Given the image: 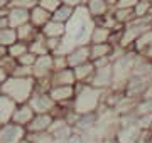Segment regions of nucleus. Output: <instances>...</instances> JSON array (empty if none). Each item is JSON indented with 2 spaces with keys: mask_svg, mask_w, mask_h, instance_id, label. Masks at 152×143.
<instances>
[{
  "mask_svg": "<svg viewBox=\"0 0 152 143\" xmlns=\"http://www.w3.org/2000/svg\"><path fill=\"white\" fill-rule=\"evenodd\" d=\"M151 2H142V0H139L135 4V7H134V15L135 17H145L149 15V10H151Z\"/></svg>",
  "mask_w": 152,
  "mask_h": 143,
  "instance_id": "c756f323",
  "label": "nucleus"
},
{
  "mask_svg": "<svg viewBox=\"0 0 152 143\" xmlns=\"http://www.w3.org/2000/svg\"><path fill=\"white\" fill-rule=\"evenodd\" d=\"M39 30H41V34L44 37H66V32H68L66 24L58 22L54 19H51L49 22H46Z\"/></svg>",
  "mask_w": 152,
  "mask_h": 143,
  "instance_id": "ddd939ff",
  "label": "nucleus"
},
{
  "mask_svg": "<svg viewBox=\"0 0 152 143\" xmlns=\"http://www.w3.org/2000/svg\"><path fill=\"white\" fill-rule=\"evenodd\" d=\"M15 106H17L15 101H12L9 96L0 93V125L9 123L12 120V113L15 110Z\"/></svg>",
  "mask_w": 152,
  "mask_h": 143,
  "instance_id": "a211bd4d",
  "label": "nucleus"
},
{
  "mask_svg": "<svg viewBox=\"0 0 152 143\" xmlns=\"http://www.w3.org/2000/svg\"><path fill=\"white\" fill-rule=\"evenodd\" d=\"M53 120H54V116L51 113H36L31 123L26 126V130L27 131H49Z\"/></svg>",
  "mask_w": 152,
  "mask_h": 143,
  "instance_id": "9b49d317",
  "label": "nucleus"
},
{
  "mask_svg": "<svg viewBox=\"0 0 152 143\" xmlns=\"http://www.w3.org/2000/svg\"><path fill=\"white\" fill-rule=\"evenodd\" d=\"M7 17H9V25L17 29L19 25L29 22V10L22 9V7H9Z\"/></svg>",
  "mask_w": 152,
  "mask_h": 143,
  "instance_id": "4468645a",
  "label": "nucleus"
},
{
  "mask_svg": "<svg viewBox=\"0 0 152 143\" xmlns=\"http://www.w3.org/2000/svg\"><path fill=\"white\" fill-rule=\"evenodd\" d=\"M142 2H151V4H152V0H142Z\"/></svg>",
  "mask_w": 152,
  "mask_h": 143,
  "instance_id": "8fccbe9b",
  "label": "nucleus"
},
{
  "mask_svg": "<svg viewBox=\"0 0 152 143\" xmlns=\"http://www.w3.org/2000/svg\"><path fill=\"white\" fill-rule=\"evenodd\" d=\"M53 62H54V71H59V69H66V67H69L66 54H59V52L53 54Z\"/></svg>",
  "mask_w": 152,
  "mask_h": 143,
  "instance_id": "7c9ffc66",
  "label": "nucleus"
},
{
  "mask_svg": "<svg viewBox=\"0 0 152 143\" xmlns=\"http://www.w3.org/2000/svg\"><path fill=\"white\" fill-rule=\"evenodd\" d=\"M113 51V46L110 42H102V44H90V59H98V57H110Z\"/></svg>",
  "mask_w": 152,
  "mask_h": 143,
  "instance_id": "5701e85b",
  "label": "nucleus"
},
{
  "mask_svg": "<svg viewBox=\"0 0 152 143\" xmlns=\"http://www.w3.org/2000/svg\"><path fill=\"white\" fill-rule=\"evenodd\" d=\"M29 51H31V52H34L36 56L49 54V49H48V46H46V37L41 34V30H39L37 37L29 42Z\"/></svg>",
  "mask_w": 152,
  "mask_h": 143,
  "instance_id": "b1692460",
  "label": "nucleus"
},
{
  "mask_svg": "<svg viewBox=\"0 0 152 143\" xmlns=\"http://www.w3.org/2000/svg\"><path fill=\"white\" fill-rule=\"evenodd\" d=\"M73 71H75L76 83L90 84L91 83V77H93V72H95V66H93L91 61H88V62H83L80 66L73 67Z\"/></svg>",
  "mask_w": 152,
  "mask_h": 143,
  "instance_id": "f3484780",
  "label": "nucleus"
},
{
  "mask_svg": "<svg viewBox=\"0 0 152 143\" xmlns=\"http://www.w3.org/2000/svg\"><path fill=\"white\" fill-rule=\"evenodd\" d=\"M27 135L26 126H20L14 121L4 123L0 128V143H19Z\"/></svg>",
  "mask_w": 152,
  "mask_h": 143,
  "instance_id": "7ed1b4c3",
  "label": "nucleus"
},
{
  "mask_svg": "<svg viewBox=\"0 0 152 143\" xmlns=\"http://www.w3.org/2000/svg\"><path fill=\"white\" fill-rule=\"evenodd\" d=\"M9 4H10V0H0V10L5 9V7H9Z\"/></svg>",
  "mask_w": 152,
  "mask_h": 143,
  "instance_id": "c03bdc74",
  "label": "nucleus"
},
{
  "mask_svg": "<svg viewBox=\"0 0 152 143\" xmlns=\"http://www.w3.org/2000/svg\"><path fill=\"white\" fill-rule=\"evenodd\" d=\"M66 57H68V64H69V67H76V66H80V64H83V62L91 61L90 59V44H78V46H75V47L66 54Z\"/></svg>",
  "mask_w": 152,
  "mask_h": 143,
  "instance_id": "6e6552de",
  "label": "nucleus"
},
{
  "mask_svg": "<svg viewBox=\"0 0 152 143\" xmlns=\"http://www.w3.org/2000/svg\"><path fill=\"white\" fill-rule=\"evenodd\" d=\"M0 66L4 67V69L7 71V74L10 76V72L14 71V69H15V66H17V59H14L12 56L7 54L5 57H2V59H0Z\"/></svg>",
  "mask_w": 152,
  "mask_h": 143,
  "instance_id": "473e14b6",
  "label": "nucleus"
},
{
  "mask_svg": "<svg viewBox=\"0 0 152 143\" xmlns=\"http://www.w3.org/2000/svg\"><path fill=\"white\" fill-rule=\"evenodd\" d=\"M51 83L53 86H75L76 77L73 67H66V69H59L51 74Z\"/></svg>",
  "mask_w": 152,
  "mask_h": 143,
  "instance_id": "f8f14e48",
  "label": "nucleus"
},
{
  "mask_svg": "<svg viewBox=\"0 0 152 143\" xmlns=\"http://www.w3.org/2000/svg\"><path fill=\"white\" fill-rule=\"evenodd\" d=\"M86 10L88 14H90V17L91 19H100V17L107 15L113 7H110L105 0H88L86 2Z\"/></svg>",
  "mask_w": 152,
  "mask_h": 143,
  "instance_id": "2eb2a0df",
  "label": "nucleus"
},
{
  "mask_svg": "<svg viewBox=\"0 0 152 143\" xmlns=\"http://www.w3.org/2000/svg\"><path fill=\"white\" fill-rule=\"evenodd\" d=\"M10 76H17V77H31L32 76V67L29 66H20V64H17L15 69L10 72Z\"/></svg>",
  "mask_w": 152,
  "mask_h": 143,
  "instance_id": "f704fd0d",
  "label": "nucleus"
},
{
  "mask_svg": "<svg viewBox=\"0 0 152 143\" xmlns=\"http://www.w3.org/2000/svg\"><path fill=\"white\" fill-rule=\"evenodd\" d=\"M37 4H39V0H10L9 7H22V9L31 10V9L36 7Z\"/></svg>",
  "mask_w": 152,
  "mask_h": 143,
  "instance_id": "c9c22d12",
  "label": "nucleus"
},
{
  "mask_svg": "<svg viewBox=\"0 0 152 143\" xmlns=\"http://www.w3.org/2000/svg\"><path fill=\"white\" fill-rule=\"evenodd\" d=\"M110 34H112L110 29L95 24L93 29H91V34H90V44H102V42H108V40H110Z\"/></svg>",
  "mask_w": 152,
  "mask_h": 143,
  "instance_id": "aec40b11",
  "label": "nucleus"
},
{
  "mask_svg": "<svg viewBox=\"0 0 152 143\" xmlns=\"http://www.w3.org/2000/svg\"><path fill=\"white\" fill-rule=\"evenodd\" d=\"M91 62L95 67H105V66H108V64H112L110 57H98V59H93Z\"/></svg>",
  "mask_w": 152,
  "mask_h": 143,
  "instance_id": "58836bf2",
  "label": "nucleus"
},
{
  "mask_svg": "<svg viewBox=\"0 0 152 143\" xmlns=\"http://www.w3.org/2000/svg\"><path fill=\"white\" fill-rule=\"evenodd\" d=\"M17 40V32L14 27H4L0 29V44L2 46H12Z\"/></svg>",
  "mask_w": 152,
  "mask_h": 143,
  "instance_id": "bb28decb",
  "label": "nucleus"
},
{
  "mask_svg": "<svg viewBox=\"0 0 152 143\" xmlns=\"http://www.w3.org/2000/svg\"><path fill=\"white\" fill-rule=\"evenodd\" d=\"M34 83L36 77H17V76H9L0 86V93L9 96L12 101H15L17 105L27 103L29 98L34 93Z\"/></svg>",
  "mask_w": 152,
  "mask_h": 143,
  "instance_id": "f03ea898",
  "label": "nucleus"
},
{
  "mask_svg": "<svg viewBox=\"0 0 152 143\" xmlns=\"http://www.w3.org/2000/svg\"><path fill=\"white\" fill-rule=\"evenodd\" d=\"M51 98L54 99L56 105L64 106V108H73V98L76 94L75 86H53L49 89Z\"/></svg>",
  "mask_w": 152,
  "mask_h": 143,
  "instance_id": "423d86ee",
  "label": "nucleus"
},
{
  "mask_svg": "<svg viewBox=\"0 0 152 143\" xmlns=\"http://www.w3.org/2000/svg\"><path fill=\"white\" fill-rule=\"evenodd\" d=\"M76 94L73 98V110L80 115L98 111L100 105L103 103V89H98L91 84L76 83Z\"/></svg>",
  "mask_w": 152,
  "mask_h": 143,
  "instance_id": "f257e3e1",
  "label": "nucleus"
},
{
  "mask_svg": "<svg viewBox=\"0 0 152 143\" xmlns=\"http://www.w3.org/2000/svg\"><path fill=\"white\" fill-rule=\"evenodd\" d=\"M0 128H2V125H0Z\"/></svg>",
  "mask_w": 152,
  "mask_h": 143,
  "instance_id": "3c124183",
  "label": "nucleus"
},
{
  "mask_svg": "<svg viewBox=\"0 0 152 143\" xmlns=\"http://www.w3.org/2000/svg\"><path fill=\"white\" fill-rule=\"evenodd\" d=\"M105 2H107L110 7H115V4H117V0H105Z\"/></svg>",
  "mask_w": 152,
  "mask_h": 143,
  "instance_id": "a18cd8bd",
  "label": "nucleus"
},
{
  "mask_svg": "<svg viewBox=\"0 0 152 143\" xmlns=\"http://www.w3.org/2000/svg\"><path fill=\"white\" fill-rule=\"evenodd\" d=\"M61 4H63V0H39L37 5H41L42 9H46L48 12H51V14H53V12H54L56 9L61 5Z\"/></svg>",
  "mask_w": 152,
  "mask_h": 143,
  "instance_id": "e433bc0d",
  "label": "nucleus"
},
{
  "mask_svg": "<svg viewBox=\"0 0 152 143\" xmlns=\"http://www.w3.org/2000/svg\"><path fill=\"white\" fill-rule=\"evenodd\" d=\"M27 103L34 110V113H51L53 115V111L58 106L49 93H37V91H34Z\"/></svg>",
  "mask_w": 152,
  "mask_h": 143,
  "instance_id": "20e7f679",
  "label": "nucleus"
},
{
  "mask_svg": "<svg viewBox=\"0 0 152 143\" xmlns=\"http://www.w3.org/2000/svg\"><path fill=\"white\" fill-rule=\"evenodd\" d=\"M54 72V62H53V54H42L37 56V59L32 66V76L36 79L39 77H51V74Z\"/></svg>",
  "mask_w": 152,
  "mask_h": 143,
  "instance_id": "0eeeda50",
  "label": "nucleus"
},
{
  "mask_svg": "<svg viewBox=\"0 0 152 143\" xmlns=\"http://www.w3.org/2000/svg\"><path fill=\"white\" fill-rule=\"evenodd\" d=\"M49 20H51V12H48L41 5H36L29 10V22L32 24L34 27L41 29L44 24L49 22Z\"/></svg>",
  "mask_w": 152,
  "mask_h": 143,
  "instance_id": "dca6fc26",
  "label": "nucleus"
},
{
  "mask_svg": "<svg viewBox=\"0 0 152 143\" xmlns=\"http://www.w3.org/2000/svg\"><path fill=\"white\" fill-rule=\"evenodd\" d=\"M7 77H9V74H7V71L4 69V67L0 66V86L4 84V81H5Z\"/></svg>",
  "mask_w": 152,
  "mask_h": 143,
  "instance_id": "79ce46f5",
  "label": "nucleus"
},
{
  "mask_svg": "<svg viewBox=\"0 0 152 143\" xmlns=\"http://www.w3.org/2000/svg\"><path fill=\"white\" fill-rule=\"evenodd\" d=\"M27 51H29V44L27 42H22V40H15L12 46H9V56H12L14 59H19Z\"/></svg>",
  "mask_w": 152,
  "mask_h": 143,
  "instance_id": "cd10ccee",
  "label": "nucleus"
},
{
  "mask_svg": "<svg viewBox=\"0 0 152 143\" xmlns=\"http://www.w3.org/2000/svg\"><path fill=\"white\" fill-rule=\"evenodd\" d=\"M19 143H32V142H31V140H29V138L26 136V138H24V140H20V142H19Z\"/></svg>",
  "mask_w": 152,
  "mask_h": 143,
  "instance_id": "49530a36",
  "label": "nucleus"
},
{
  "mask_svg": "<svg viewBox=\"0 0 152 143\" xmlns=\"http://www.w3.org/2000/svg\"><path fill=\"white\" fill-rule=\"evenodd\" d=\"M17 32V40H22V42H31V40H34V39L37 37L39 34V29L34 27L31 22L27 24H22V25H19V27L15 29Z\"/></svg>",
  "mask_w": 152,
  "mask_h": 143,
  "instance_id": "6ab92c4d",
  "label": "nucleus"
},
{
  "mask_svg": "<svg viewBox=\"0 0 152 143\" xmlns=\"http://www.w3.org/2000/svg\"><path fill=\"white\" fill-rule=\"evenodd\" d=\"M61 44H63V37H46V46H48V49L51 54L58 52Z\"/></svg>",
  "mask_w": 152,
  "mask_h": 143,
  "instance_id": "72a5a7b5",
  "label": "nucleus"
},
{
  "mask_svg": "<svg viewBox=\"0 0 152 143\" xmlns=\"http://www.w3.org/2000/svg\"><path fill=\"white\" fill-rule=\"evenodd\" d=\"M4 27H10L9 25V17L0 14V29H4Z\"/></svg>",
  "mask_w": 152,
  "mask_h": 143,
  "instance_id": "a19ab883",
  "label": "nucleus"
},
{
  "mask_svg": "<svg viewBox=\"0 0 152 143\" xmlns=\"http://www.w3.org/2000/svg\"><path fill=\"white\" fill-rule=\"evenodd\" d=\"M36 59H37V56L34 54V52H31V51H27L26 54H22L19 59H17V64H20V66H29L32 67L34 62H36Z\"/></svg>",
  "mask_w": 152,
  "mask_h": 143,
  "instance_id": "2f4dec72",
  "label": "nucleus"
},
{
  "mask_svg": "<svg viewBox=\"0 0 152 143\" xmlns=\"http://www.w3.org/2000/svg\"><path fill=\"white\" fill-rule=\"evenodd\" d=\"M88 0H63V4L66 5H71L73 9H78V7H85Z\"/></svg>",
  "mask_w": 152,
  "mask_h": 143,
  "instance_id": "ea45409f",
  "label": "nucleus"
},
{
  "mask_svg": "<svg viewBox=\"0 0 152 143\" xmlns=\"http://www.w3.org/2000/svg\"><path fill=\"white\" fill-rule=\"evenodd\" d=\"M112 14H113L115 20H117L118 24H124V25L130 24L132 20L135 19L134 9H117V7H113V9H112Z\"/></svg>",
  "mask_w": 152,
  "mask_h": 143,
  "instance_id": "393cba45",
  "label": "nucleus"
},
{
  "mask_svg": "<svg viewBox=\"0 0 152 143\" xmlns=\"http://www.w3.org/2000/svg\"><path fill=\"white\" fill-rule=\"evenodd\" d=\"M75 10H76V9H73L71 5L61 4V5L58 7L53 14H51V19H54V20H58V22L68 24L71 19H73V15H75Z\"/></svg>",
  "mask_w": 152,
  "mask_h": 143,
  "instance_id": "412c9836",
  "label": "nucleus"
},
{
  "mask_svg": "<svg viewBox=\"0 0 152 143\" xmlns=\"http://www.w3.org/2000/svg\"><path fill=\"white\" fill-rule=\"evenodd\" d=\"M91 86L98 89H110L113 86V66L108 64L105 67H95V72H93L91 77Z\"/></svg>",
  "mask_w": 152,
  "mask_h": 143,
  "instance_id": "39448f33",
  "label": "nucleus"
},
{
  "mask_svg": "<svg viewBox=\"0 0 152 143\" xmlns=\"http://www.w3.org/2000/svg\"><path fill=\"white\" fill-rule=\"evenodd\" d=\"M34 115H36V113H34V110L29 106V103H20V105L15 106L10 121L20 125V126H27L29 123H31V120L34 118Z\"/></svg>",
  "mask_w": 152,
  "mask_h": 143,
  "instance_id": "9d476101",
  "label": "nucleus"
},
{
  "mask_svg": "<svg viewBox=\"0 0 152 143\" xmlns=\"http://www.w3.org/2000/svg\"><path fill=\"white\" fill-rule=\"evenodd\" d=\"M139 0H117L115 7L117 9H134Z\"/></svg>",
  "mask_w": 152,
  "mask_h": 143,
  "instance_id": "4c0bfd02",
  "label": "nucleus"
},
{
  "mask_svg": "<svg viewBox=\"0 0 152 143\" xmlns=\"http://www.w3.org/2000/svg\"><path fill=\"white\" fill-rule=\"evenodd\" d=\"M26 136L32 143H54V136L49 131H27Z\"/></svg>",
  "mask_w": 152,
  "mask_h": 143,
  "instance_id": "a878e982",
  "label": "nucleus"
},
{
  "mask_svg": "<svg viewBox=\"0 0 152 143\" xmlns=\"http://www.w3.org/2000/svg\"><path fill=\"white\" fill-rule=\"evenodd\" d=\"M73 131H75V128L71 126V125H64V126H61V128H58L54 131H49V133L54 136V140H68V136Z\"/></svg>",
  "mask_w": 152,
  "mask_h": 143,
  "instance_id": "c85d7f7f",
  "label": "nucleus"
},
{
  "mask_svg": "<svg viewBox=\"0 0 152 143\" xmlns=\"http://www.w3.org/2000/svg\"><path fill=\"white\" fill-rule=\"evenodd\" d=\"M149 140H151V143H152V130H151V138H149Z\"/></svg>",
  "mask_w": 152,
  "mask_h": 143,
  "instance_id": "09e8293b",
  "label": "nucleus"
},
{
  "mask_svg": "<svg viewBox=\"0 0 152 143\" xmlns=\"http://www.w3.org/2000/svg\"><path fill=\"white\" fill-rule=\"evenodd\" d=\"M54 143H68V140H54Z\"/></svg>",
  "mask_w": 152,
  "mask_h": 143,
  "instance_id": "de8ad7c7",
  "label": "nucleus"
},
{
  "mask_svg": "<svg viewBox=\"0 0 152 143\" xmlns=\"http://www.w3.org/2000/svg\"><path fill=\"white\" fill-rule=\"evenodd\" d=\"M140 128L137 123H130V125H125L120 126L115 133V138L118 140V143H135L140 136Z\"/></svg>",
  "mask_w": 152,
  "mask_h": 143,
  "instance_id": "1a4fd4ad",
  "label": "nucleus"
},
{
  "mask_svg": "<svg viewBox=\"0 0 152 143\" xmlns=\"http://www.w3.org/2000/svg\"><path fill=\"white\" fill-rule=\"evenodd\" d=\"M7 54H9V47H7V46H2V44H0V59H2V57H5Z\"/></svg>",
  "mask_w": 152,
  "mask_h": 143,
  "instance_id": "37998d69",
  "label": "nucleus"
},
{
  "mask_svg": "<svg viewBox=\"0 0 152 143\" xmlns=\"http://www.w3.org/2000/svg\"><path fill=\"white\" fill-rule=\"evenodd\" d=\"M151 46H152V29H149V30L142 32L140 35L135 39V42H134V46H132V49L135 51V52H139V54H144Z\"/></svg>",
  "mask_w": 152,
  "mask_h": 143,
  "instance_id": "4be33fe9",
  "label": "nucleus"
}]
</instances>
